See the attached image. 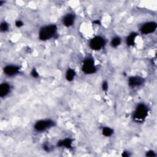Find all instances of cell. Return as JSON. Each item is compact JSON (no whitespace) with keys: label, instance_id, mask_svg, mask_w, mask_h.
<instances>
[{"label":"cell","instance_id":"6da1fadb","mask_svg":"<svg viewBox=\"0 0 157 157\" xmlns=\"http://www.w3.org/2000/svg\"><path fill=\"white\" fill-rule=\"evenodd\" d=\"M57 31V27L55 25H47L42 28L39 32V37L42 41H46L54 37Z\"/></svg>","mask_w":157,"mask_h":157},{"label":"cell","instance_id":"7a4b0ae2","mask_svg":"<svg viewBox=\"0 0 157 157\" xmlns=\"http://www.w3.org/2000/svg\"><path fill=\"white\" fill-rule=\"evenodd\" d=\"M149 112L147 107L144 104H139L134 111L133 118L136 121H142L147 117Z\"/></svg>","mask_w":157,"mask_h":157},{"label":"cell","instance_id":"3957f363","mask_svg":"<svg viewBox=\"0 0 157 157\" xmlns=\"http://www.w3.org/2000/svg\"><path fill=\"white\" fill-rule=\"evenodd\" d=\"M54 125V121L51 120H41L36 122V123L34 125V129L37 132H42L48 128H50Z\"/></svg>","mask_w":157,"mask_h":157},{"label":"cell","instance_id":"277c9868","mask_svg":"<svg viewBox=\"0 0 157 157\" xmlns=\"http://www.w3.org/2000/svg\"><path fill=\"white\" fill-rule=\"evenodd\" d=\"M82 71L85 74H93L97 71V68L95 66L94 61L91 58H87L84 62L82 65Z\"/></svg>","mask_w":157,"mask_h":157},{"label":"cell","instance_id":"5b68a950","mask_svg":"<svg viewBox=\"0 0 157 157\" xmlns=\"http://www.w3.org/2000/svg\"><path fill=\"white\" fill-rule=\"evenodd\" d=\"M105 45V41L101 36H95L91 39L90 47L92 50H99Z\"/></svg>","mask_w":157,"mask_h":157},{"label":"cell","instance_id":"8992f818","mask_svg":"<svg viewBox=\"0 0 157 157\" xmlns=\"http://www.w3.org/2000/svg\"><path fill=\"white\" fill-rule=\"evenodd\" d=\"M156 27L157 25L155 22H154V21H150V22H148L144 24L141 27L140 30L142 33L148 34L155 32Z\"/></svg>","mask_w":157,"mask_h":157},{"label":"cell","instance_id":"52a82bcc","mask_svg":"<svg viewBox=\"0 0 157 157\" xmlns=\"http://www.w3.org/2000/svg\"><path fill=\"white\" fill-rule=\"evenodd\" d=\"M20 68L15 65H8L4 68V72L8 76H14L19 73Z\"/></svg>","mask_w":157,"mask_h":157},{"label":"cell","instance_id":"ba28073f","mask_svg":"<svg viewBox=\"0 0 157 157\" xmlns=\"http://www.w3.org/2000/svg\"><path fill=\"white\" fill-rule=\"evenodd\" d=\"M144 82V79L142 77L139 76H133L129 78L128 84L130 87H134L142 85Z\"/></svg>","mask_w":157,"mask_h":157},{"label":"cell","instance_id":"9c48e42d","mask_svg":"<svg viewBox=\"0 0 157 157\" xmlns=\"http://www.w3.org/2000/svg\"><path fill=\"white\" fill-rule=\"evenodd\" d=\"M74 15L71 14H69L66 15L64 17L63 20V24L64 26H66L67 27H71L74 23Z\"/></svg>","mask_w":157,"mask_h":157},{"label":"cell","instance_id":"30bf717a","mask_svg":"<svg viewBox=\"0 0 157 157\" xmlns=\"http://www.w3.org/2000/svg\"><path fill=\"white\" fill-rule=\"evenodd\" d=\"M10 85L7 83H3L0 85V97L1 98L6 97L10 91Z\"/></svg>","mask_w":157,"mask_h":157},{"label":"cell","instance_id":"8fae6325","mask_svg":"<svg viewBox=\"0 0 157 157\" xmlns=\"http://www.w3.org/2000/svg\"><path fill=\"white\" fill-rule=\"evenodd\" d=\"M72 139L70 138H66L63 139V140L60 141L57 144V146L58 147H64L67 149H71L72 148Z\"/></svg>","mask_w":157,"mask_h":157},{"label":"cell","instance_id":"7c38bea8","mask_svg":"<svg viewBox=\"0 0 157 157\" xmlns=\"http://www.w3.org/2000/svg\"><path fill=\"white\" fill-rule=\"evenodd\" d=\"M138 36V34L136 33H131L128 37L126 38V44L128 46H132L134 44L135 39Z\"/></svg>","mask_w":157,"mask_h":157},{"label":"cell","instance_id":"4fadbf2b","mask_svg":"<svg viewBox=\"0 0 157 157\" xmlns=\"http://www.w3.org/2000/svg\"><path fill=\"white\" fill-rule=\"evenodd\" d=\"M75 76H76V72L74 70H73V69H69L66 74V80L68 81H72L74 78Z\"/></svg>","mask_w":157,"mask_h":157},{"label":"cell","instance_id":"5bb4252c","mask_svg":"<svg viewBox=\"0 0 157 157\" xmlns=\"http://www.w3.org/2000/svg\"><path fill=\"white\" fill-rule=\"evenodd\" d=\"M102 133L104 136L109 137V136H112V134L114 133V130L110 128H109V127H104L103 129Z\"/></svg>","mask_w":157,"mask_h":157},{"label":"cell","instance_id":"9a60e30c","mask_svg":"<svg viewBox=\"0 0 157 157\" xmlns=\"http://www.w3.org/2000/svg\"><path fill=\"white\" fill-rule=\"evenodd\" d=\"M120 42H121L120 38L119 37H115L112 39L111 44L112 47H117V46H119L120 44Z\"/></svg>","mask_w":157,"mask_h":157},{"label":"cell","instance_id":"2e32d148","mask_svg":"<svg viewBox=\"0 0 157 157\" xmlns=\"http://www.w3.org/2000/svg\"><path fill=\"white\" fill-rule=\"evenodd\" d=\"M9 28V26L6 22H2L1 23V25H0V29H1V32H5L7 31V30Z\"/></svg>","mask_w":157,"mask_h":157},{"label":"cell","instance_id":"e0dca14e","mask_svg":"<svg viewBox=\"0 0 157 157\" xmlns=\"http://www.w3.org/2000/svg\"><path fill=\"white\" fill-rule=\"evenodd\" d=\"M102 89L104 91H107L108 90V83L107 81H104L103 82Z\"/></svg>","mask_w":157,"mask_h":157},{"label":"cell","instance_id":"ac0fdd59","mask_svg":"<svg viewBox=\"0 0 157 157\" xmlns=\"http://www.w3.org/2000/svg\"><path fill=\"white\" fill-rule=\"evenodd\" d=\"M31 74H32V76L33 77H34V78H37V77H38V76H39V74H38V72H37V71H36V69H34V68L32 70V72H31Z\"/></svg>","mask_w":157,"mask_h":157},{"label":"cell","instance_id":"d6986e66","mask_svg":"<svg viewBox=\"0 0 157 157\" xmlns=\"http://www.w3.org/2000/svg\"><path fill=\"white\" fill-rule=\"evenodd\" d=\"M147 156H150V157H154L156 156V154H155V152L152 150H150L149 152H147L146 155Z\"/></svg>","mask_w":157,"mask_h":157},{"label":"cell","instance_id":"ffe728a7","mask_svg":"<svg viewBox=\"0 0 157 157\" xmlns=\"http://www.w3.org/2000/svg\"><path fill=\"white\" fill-rule=\"evenodd\" d=\"M15 25L17 27H21L23 25V23L21 20H17L15 22Z\"/></svg>","mask_w":157,"mask_h":157},{"label":"cell","instance_id":"44dd1931","mask_svg":"<svg viewBox=\"0 0 157 157\" xmlns=\"http://www.w3.org/2000/svg\"><path fill=\"white\" fill-rule=\"evenodd\" d=\"M44 150L46 152H49L50 151V147H49V146L47 145H44Z\"/></svg>","mask_w":157,"mask_h":157},{"label":"cell","instance_id":"7402d4cb","mask_svg":"<svg viewBox=\"0 0 157 157\" xmlns=\"http://www.w3.org/2000/svg\"><path fill=\"white\" fill-rule=\"evenodd\" d=\"M122 156H125V157H128L129 156V155L128 153H126V152H124V153L122 154Z\"/></svg>","mask_w":157,"mask_h":157},{"label":"cell","instance_id":"603a6c76","mask_svg":"<svg viewBox=\"0 0 157 157\" xmlns=\"http://www.w3.org/2000/svg\"><path fill=\"white\" fill-rule=\"evenodd\" d=\"M93 23H95V24H97V25H98V24H100V21H99L98 20H95V21H93Z\"/></svg>","mask_w":157,"mask_h":157}]
</instances>
